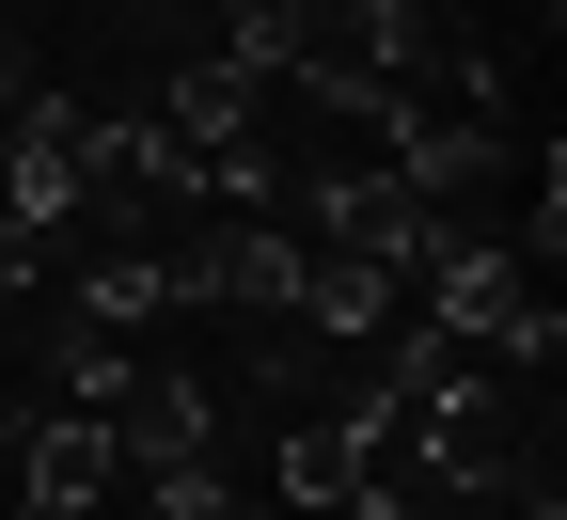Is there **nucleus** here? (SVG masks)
<instances>
[{
    "mask_svg": "<svg viewBox=\"0 0 567 520\" xmlns=\"http://www.w3.org/2000/svg\"><path fill=\"white\" fill-rule=\"evenodd\" d=\"M17 504L32 520H95L111 489H126V441H111V410H17Z\"/></svg>",
    "mask_w": 567,
    "mask_h": 520,
    "instance_id": "1",
    "label": "nucleus"
}]
</instances>
